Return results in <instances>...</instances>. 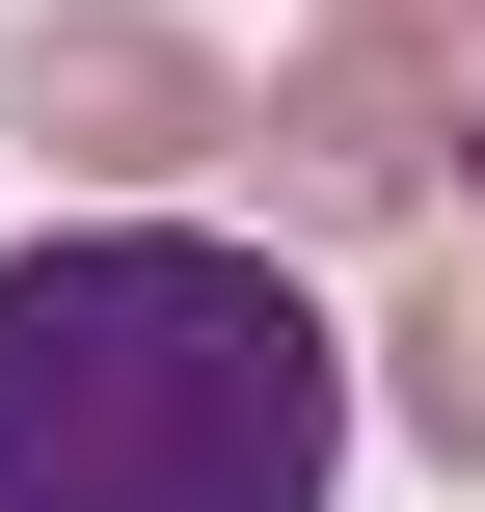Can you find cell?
Listing matches in <instances>:
<instances>
[{
    "label": "cell",
    "instance_id": "6da1fadb",
    "mask_svg": "<svg viewBox=\"0 0 485 512\" xmlns=\"http://www.w3.org/2000/svg\"><path fill=\"white\" fill-rule=\"evenodd\" d=\"M351 486V324L216 216H54L0 243V512H324Z\"/></svg>",
    "mask_w": 485,
    "mask_h": 512
},
{
    "label": "cell",
    "instance_id": "7a4b0ae2",
    "mask_svg": "<svg viewBox=\"0 0 485 512\" xmlns=\"http://www.w3.org/2000/svg\"><path fill=\"white\" fill-rule=\"evenodd\" d=\"M0 135H54V162H108V189H135V162H243V135H270V81H243V54H189L162 0H27Z\"/></svg>",
    "mask_w": 485,
    "mask_h": 512
},
{
    "label": "cell",
    "instance_id": "3957f363",
    "mask_svg": "<svg viewBox=\"0 0 485 512\" xmlns=\"http://www.w3.org/2000/svg\"><path fill=\"white\" fill-rule=\"evenodd\" d=\"M297 216H432V54H378V27H324L297 81H270V135H243Z\"/></svg>",
    "mask_w": 485,
    "mask_h": 512
},
{
    "label": "cell",
    "instance_id": "277c9868",
    "mask_svg": "<svg viewBox=\"0 0 485 512\" xmlns=\"http://www.w3.org/2000/svg\"><path fill=\"white\" fill-rule=\"evenodd\" d=\"M378 405L485 486V243H405V297H378Z\"/></svg>",
    "mask_w": 485,
    "mask_h": 512
},
{
    "label": "cell",
    "instance_id": "5b68a950",
    "mask_svg": "<svg viewBox=\"0 0 485 512\" xmlns=\"http://www.w3.org/2000/svg\"><path fill=\"white\" fill-rule=\"evenodd\" d=\"M324 27H378V54H459V0H324Z\"/></svg>",
    "mask_w": 485,
    "mask_h": 512
}]
</instances>
